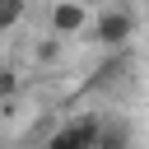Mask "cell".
I'll return each mask as SVG.
<instances>
[{
    "label": "cell",
    "instance_id": "1",
    "mask_svg": "<svg viewBox=\"0 0 149 149\" xmlns=\"http://www.w3.org/2000/svg\"><path fill=\"white\" fill-rule=\"evenodd\" d=\"M98 140H102V121L98 116H79V121L56 126L42 149H98Z\"/></svg>",
    "mask_w": 149,
    "mask_h": 149
},
{
    "label": "cell",
    "instance_id": "2",
    "mask_svg": "<svg viewBox=\"0 0 149 149\" xmlns=\"http://www.w3.org/2000/svg\"><path fill=\"white\" fill-rule=\"evenodd\" d=\"M130 37H135V14H130V9H102V14H98L93 42H102L107 51H116V47H126Z\"/></svg>",
    "mask_w": 149,
    "mask_h": 149
},
{
    "label": "cell",
    "instance_id": "3",
    "mask_svg": "<svg viewBox=\"0 0 149 149\" xmlns=\"http://www.w3.org/2000/svg\"><path fill=\"white\" fill-rule=\"evenodd\" d=\"M88 23V5L84 0H51V14H47V28L56 37H79Z\"/></svg>",
    "mask_w": 149,
    "mask_h": 149
},
{
    "label": "cell",
    "instance_id": "4",
    "mask_svg": "<svg viewBox=\"0 0 149 149\" xmlns=\"http://www.w3.org/2000/svg\"><path fill=\"white\" fill-rule=\"evenodd\" d=\"M130 144V126H121V121H102V140H98V149H126Z\"/></svg>",
    "mask_w": 149,
    "mask_h": 149
},
{
    "label": "cell",
    "instance_id": "5",
    "mask_svg": "<svg viewBox=\"0 0 149 149\" xmlns=\"http://www.w3.org/2000/svg\"><path fill=\"white\" fill-rule=\"evenodd\" d=\"M28 14V0H0V33H14Z\"/></svg>",
    "mask_w": 149,
    "mask_h": 149
},
{
    "label": "cell",
    "instance_id": "6",
    "mask_svg": "<svg viewBox=\"0 0 149 149\" xmlns=\"http://www.w3.org/2000/svg\"><path fill=\"white\" fill-rule=\"evenodd\" d=\"M56 56H61V37H56V33H51V37H47V42H37V65H51V61H56Z\"/></svg>",
    "mask_w": 149,
    "mask_h": 149
}]
</instances>
